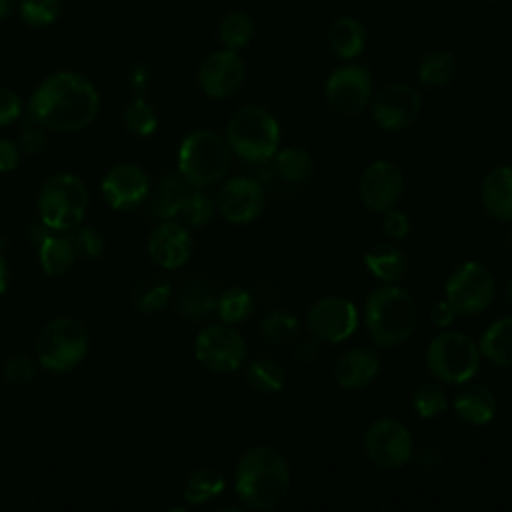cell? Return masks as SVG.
<instances>
[{
	"instance_id": "cell-6",
	"label": "cell",
	"mask_w": 512,
	"mask_h": 512,
	"mask_svg": "<svg viewBox=\"0 0 512 512\" xmlns=\"http://www.w3.org/2000/svg\"><path fill=\"white\" fill-rule=\"evenodd\" d=\"M426 368L442 384L470 382L482 362L478 342L458 330L436 334L426 348Z\"/></svg>"
},
{
	"instance_id": "cell-44",
	"label": "cell",
	"mask_w": 512,
	"mask_h": 512,
	"mask_svg": "<svg viewBox=\"0 0 512 512\" xmlns=\"http://www.w3.org/2000/svg\"><path fill=\"white\" fill-rule=\"evenodd\" d=\"M32 118V116H30ZM46 144V134L42 126L32 118V126H24V130L18 136V150L26 154H38Z\"/></svg>"
},
{
	"instance_id": "cell-13",
	"label": "cell",
	"mask_w": 512,
	"mask_h": 512,
	"mask_svg": "<svg viewBox=\"0 0 512 512\" xmlns=\"http://www.w3.org/2000/svg\"><path fill=\"white\" fill-rule=\"evenodd\" d=\"M370 102L372 120L384 132H400L408 128L422 108L420 94L404 82L384 86Z\"/></svg>"
},
{
	"instance_id": "cell-41",
	"label": "cell",
	"mask_w": 512,
	"mask_h": 512,
	"mask_svg": "<svg viewBox=\"0 0 512 512\" xmlns=\"http://www.w3.org/2000/svg\"><path fill=\"white\" fill-rule=\"evenodd\" d=\"M68 240L76 252V256H82L86 260H94L100 258L104 254V236L90 228V226H76L72 230H68Z\"/></svg>"
},
{
	"instance_id": "cell-11",
	"label": "cell",
	"mask_w": 512,
	"mask_h": 512,
	"mask_svg": "<svg viewBox=\"0 0 512 512\" xmlns=\"http://www.w3.org/2000/svg\"><path fill=\"white\" fill-rule=\"evenodd\" d=\"M196 360L210 372L226 374L244 366L248 344L230 324H210L202 328L194 340Z\"/></svg>"
},
{
	"instance_id": "cell-36",
	"label": "cell",
	"mask_w": 512,
	"mask_h": 512,
	"mask_svg": "<svg viewBox=\"0 0 512 512\" xmlns=\"http://www.w3.org/2000/svg\"><path fill=\"white\" fill-rule=\"evenodd\" d=\"M220 40L226 50H242L254 36V22L244 12H228L220 22Z\"/></svg>"
},
{
	"instance_id": "cell-42",
	"label": "cell",
	"mask_w": 512,
	"mask_h": 512,
	"mask_svg": "<svg viewBox=\"0 0 512 512\" xmlns=\"http://www.w3.org/2000/svg\"><path fill=\"white\" fill-rule=\"evenodd\" d=\"M4 380L12 386H26L36 376V362L26 354H14L4 362Z\"/></svg>"
},
{
	"instance_id": "cell-12",
	"label": "cell",
	"mask_w": 512,
	"mask_h": 512,
	"mask_svg": "<svg viewBox=\"0 0 512 512\" xmlns=\"http://www.w3.org/2000/svg\"><path fill=\"white\" fill-rule=\"evenodd\" d=\"M358 308L346 296L318 298L306 312L308 334L324 344H340L348 340L358 328Z\"/></svg>"
},
{
	"instance_id": "cell-21",
	"label": "cell",
	"mask_w": 512,
	"mask_h": 512,
	"mask_svg": "<svg viewBox=\"0 0 512 512\" xmlns=\"http://www.w3.org/2000/svg\"><path fill=\"white\" fill-rule=\"evenodd\" d=\"M478 196L488 216L512 224V166L488 170L480 182Z\"/></svg>"
},
{
	"instance_id": "cell-34",
	"label": "cell",
	"mask_w": 512,
	"mask_h": 512,
	"mask_svg": "<svg viewBox=\"0 0 512 512\" xmlns=\"http://www.w3.org/2000/svg\"><path fill=\"white\" fill-rule=\"evenodd\" d=\"M412 410L422 420H434L442 416L448 408V396L442 384L436 382H422L412 392Z\"/></svg>"
},
{
	"instance_id": "cell-28",
	"label": "cell",
	"mask_w": 512,
	"mask_h": 512,
	"mask_svg": "<svg viewBox=\"0 0 512 512\" xmlns=\"http://www.w3.org/2000/svg\"><path fill=\"white\" fill-rule=\"evenodd\" d=\"M328 42L338 58L352 60L364 50V44H366L364 26L352 16L336 18L328 30Z\"/></svg>"
},
{
	"instance_id": "cell-48",
	"label": "cell",
	"mask_w": 512,
	"mask_h": 512,
	"mask_svg": "<svg viewBox=\"0 0 512 512\" xmlns=\"http://www.w3.org/2000/svg\"><path fill=\"white\" fill-rule=\"evenodd\" d=\"M454 318H456V312H454V308L448 304L446 298L432 304V308H430V320H432L434 326L446 328V326H450V324L454 322Z\"/></svg>"
},
{
	"instance_id": "cell-2",
	"label": "cell",
	"mask_w": 512,
	"mask_h": 512,
	"mask_svg": "<svg viewBox=\"0 0 512 512\" xmlns=\"http://www.w3.org/2000/svg\"><path fill=\"white\" fill-rule=\"evenodd\" d=\"M290 490L288 460L268 444L242 452L234 468V494L242 508L274 510Z\"/></svg>"
},
{
	"instance_id": "cell-29",
	"label": "cell",
	"mask_w": 512,
	"mask_h": 512,
	"mask_svg": "<svg viewBox=\"0 0 512 512\" xmlns=\"http://www.w3.org/2000/svg\"><path fill=\"white\" fill-rule=\"evenodd\" d=\"M244 376L248 386L260 394H276L286 382L284 368L274 358L266 356L244 362Z\"/></svg>"
},
{
	"instance_id": "cell-40",
	"label": "cell",
	"mask_w": 512,
	"mask_h": 512,
	"mask_svg": "<svg viewBox=\"0 0 512 512\" xmlns=\"http://www.w3.org/2000/svg\"><path fill=\"white\" fill-rule=\"evenodd\" d=\"M124 122L128 126L130 132H134L136 136H150L156 132L158 128V118L154 108L142 98L138 96L124 112Z\"/></svg>"
},
{
	"instance_id": "cell-27",
	"label": "cell",
	"mask_w": 512,
	"mask_h": 512,
	"mask_svg": "<svg viewBox=\"0 0 512 512\" xmlns=\"http://www.w3.org/2000/svg\"><path fill=\"white\" fill-rule=\"evenodd\" d=\"M226 488V478L216 466H200L190 472L184 484V500L192 506H202L218 498Z\"/></svg>"
},
{
	"instance_id": "cell-37",
	"label": "cell",
	"mask_w": 512,
	"mask_h": 512,
	"mask_svg": "<svg viewBox=\"0 0 512 512\" xmlns=\"http://www.w3.org/2000/svg\"><path fill=\"white\" fill-rule=\"evenodd\" d=\"M64 12V0H18V16L30 28L52 26Z\"/></svg>"
},
{
	"instance_id": "cell-20",
	"label": "cell",
	"mask_w": 512,
	"mask_h": 512,
	"mask_svg": "<svg viewBox=\"0 0 512 512\" xmlns=\"http://www.w3.org/2000/svg\"><path fill=\"white\" fill-rule=\"evenodd\" d=\"M380 372V356L374 348L358 346L344 352L334 364V380L342 390L358 392L368 388Z\"/></svg>"
},
{
	"instance_id": "cell-33",
	"label": "cell",
	"mask_w": 512,
	"mask_h": 512,
	"mask_svg": "<svg viewBox=\"0 0 512 512\" xmlns=\"http://www.w3.org/2000/svg\"><path fill=\"white\" fill-rule=\"evenodd\" d=\"M214 312L218 314V318L224 324L236 326V324L248 320L250 314L254 312V298L246 288L230 286L216 296Z\"/></svg>"
},
{
	"instance_id": "cell-16",
	"label": "cell",
	"mask_w": 512,
	"mask_h": 512,
	"mask_svg": "<svg viewBox=\"0 0 512 512\" xmlns=\"http://www.w3.org/2000/svg\"><path fill=\"white\" fill-rule=\"evenodd\" d=\"M404 192V172L392 160L370 162L358 182V194L362 204L372 212H384L394 208Z\"/></svg>"
},
{
	"instance_id": "cell-10",
	"label": "cell",
	"mask_w": 512,
	"mask_h": 512,
	"mask_svg": "<svg viewBox=\"0 0 512 512\" xmlns=\"http://www.w3.org/2000/svg\"><path fill=\"white\" fill-rule=\"evenodd\" d=\"M364 454L380 470H400L412 460L414 442L408 426L392 416L376 418L362 438Z\"/></svg>"
},
{
	"instance_id": "cell-18",
	"label": "cell",
	"mask_w": 512,
	"mask_h": 512,
	"mask_svg": "<svg viewBox=\"0 0 512 512\" xmlns=\"http://www.w3.org/2000/svg\"><path fill=\"white\" fill-rule=\"evenodd\" d=\"M246 66L234 50H216L208 54L198 70V84L210 98H228L244 82Z\"/></svg>"
},
{
	"instance_id": "cell-39",
	"label": "cell",
	"mask_w": 512,
	"mask_h": 512,
	"mask_svg": "<svg viewBox=\"0 0 512 512\" xmlns=\"http://www.w3.org/2000/svg\"><path fill=\"white\" fill-rule=\"evenodd\" d=\"M214 212H216V204L204 192V188L190 190L180 208V216L186 220V224H190L194 228L206 226L214 218Z\"/></svg>"
},
{
	"instance_id": "cell-17",
	"label": "cell",
	"mask_w": 512,
	"mask_h": 512,
	"mask_svg": "<svg viewBox=\"0 0 512 512\" xmlns=\"http://www.w3.org/2000/svg\"><path fill=\"white\" fill-rule=\"evenodd\" d=\"M102 198L114 210H134L138 208L150 192V182L146 172L130 162L112 166L100 184Z\"/></svg>"
},
{
	"instance_id": "cell-38",
	"label": "cell",
	"mask_w": 512,
	"mask_h": 512,
	"mask_svg": "<svg viewBox=\"0 0 512 512\" xmlns=\"http://www.w3.org/2000/svg\"><path fill=\"white\" fill-rule=\"evenodd\" d=\"M260 334L274 346L286 344L298 334V318L286 310H272L260 320Z\"/></svg>"
},
{
	"instance_id": "cell-32",
	"label": "cell",
	"mask_w": 512,
	"mask_h": 512,
	"mask_svg": "<svg viewBox=\"0 0 512 512\" xmlns=\"http://www.w3.org/2000/svg\"><path fill=\"white\" fill-rule=\"evenodd\" d=\"M130 298L136 310L144 314H154L166 308V304L170 302L172 286L162 276H146L134 284Z\"/></svg>"
},
{
	"instance_id": "cell-35",
	"label": "cell",
	"mask_w": 512,
	"mask_h": 512,
	"mask_svg": "<svg viewBox=\"0 0 512 512\" xmlns=\"http://www.w3.org/2000/svg\"><path fill=\"white\" fill-rule=\"evenodd\" d=\"M456 72V60L450 52L446 50H436V52H430L426 54L422 60H420V66H418V80L424 84V86H444L452 80Z\"/></svg>"
},
{
	"instance_id": "cell-30",
	"label": "cell",
	"mask_w": 512,
	"mask_h": 512,
	"mask_svg": "<svg viewBox=\"0 0 512 512\" xmlns=\"http://www.w3.org/2000/svg\"><path fill=\"white\" fill-rule=\"evenodd\" d=\"M274 170L276 174L288 182V184H302L306 182L312 172H314V158L308 150L298 148V146H288V148H278L274 154Z\"/></svg>"
},
{
	"instance_id": "cell-1",
	"label": "cell",
	"mask_w": 512,
	"mask_h": 512,
	"mask_svg": "<svg viewBox=\"0 0 512 512\" xmlns=\"http://www.w3.org/2000/svg\"><path fill=\"white\" fill-rule=\"evenodd\" d=\"M100 96L78 72L60 70L46 76L30 96L28 114L52 132H78L98 114Z\"/></svg>"
},
{
	"instance_id": "cell-8",
	"label": "cell",
	"mask_w": 512,
	"mask_h": 512,
	"mask_svg": "<svg viewBox=\"0 0 512 512\" xmlns=\"http://www.w3.org/2000/svg\"><path fill=\"white\" fill-rule=\"evenodd\" d=\"M86 208V184L74 174H54L38 192L40 222L52 232H66L80 226Z\"/></svg>"
},
{
	"instance_id": "cell-51",
	"label": "cell",
	"mask_w": 512,
	"mask_h": 512,
	"mask_svg": "<svg viewBox=\"0 0 512 512\" xmlns=\"http://www.w3.org/2000/svg\"><path fill=\"white\" fill-rule=\"evenodd\" d=\"M8 280H10V276H8V264H6V260L0 256V296L6 292Z\"/></svg>"
},
{
	"instance_id": "cell-22",
	"label": "cell",
	"mask_w": 512,
	"mask_h": 512,
	"mask_svg": "<svg viewBox=\"0 0 512 512\" xmlns=\"http://www.w3.org/2000/svg\"><path fill=\"white\" fill-rule=\"evenodd\" d=\"M456 418L468 426H486L494 420L498 402L494 392L484 384H462L452 400Z\"/></svg>"
},
{
	"instance_id": "cell-49",
	"label": "cell",
	"mask_w": 512,
	"mask_h": 512,
	"mask_svg": "<svg viewBox=\"0 0 512 512\" xmlns=\"http://www.w3.org/2000/svg\"><path fill=\"white\" fill-rule=\"evenodd\" d=\"M318 356V340H314L312 336L306 340H298L294 346V358L302 364L312 362Z\"/></svg>"
},
{
	"instance_id": "cell-53",
	"label": "cell",
	"mask_w": 512,
	"mask_h": 512,
	"mask_svg": "<svg viewBox=\"0 0 512 512\" xmlns=\"http://www.w3.org/2000/svg\"><path fill=\"white\" fill-rule=\"evenodd\" d=\"M506 300H508V304L512 306V274H510V278H508V282H506Z\"/></svg>"
},
{
	"instance_id": "cell-23",
	"label": "cell",
	"mask_w": 512,
	"mask_h": 512,
	"mask_svg": "<svg viewBox=\"0 0 512 512\" xmlns=\"http://www.w3.org/2000/svg\"><path fill=\"white\" fill-rule=\"evenodd\" d=\"M190 188L188 182L174 172L164 174L154 188H150L148 192V208L150 214L160 218V220H172L174 216L180 214V208L188 196Z\"/></svg>"
},
{
	"instance_id": "cell-25",
	"label": "cell",
	"mask_w": 512,
	"mask_h": 512,
	"mask_svg": "<svg viewBox=\"0 0 512 512\" xmlns=\"http://www.w3.org/2000/svg\"><path fill=\"white\" fill-rule=\"evenodd\" d=\"M482 358L498 368H512V314L494 320L480 336Z\"/></svg>"
},
{
	"instance_id": "cell-4",
	"label": "cell",
	"mask_w": 512,
	"mask_h": 512,
	"mask_svg": "<svg viewBox=\"0 0 512 512\" xmlns=\"http://www.w3.org/2000/svg\"><path fill=\"white\" fill-rule=\"evenodd\" d=\"M224 140L242 162L268 164L280 148V124L266 108L248 104L230 116Z\"/></svg>"
},
{
	"instance_id": "cell-43",
	"label": "cell",
	"mask_w": 512,
	"mask_h": 512,
	"mask_svg": "<svg viewBox=\"0 0 512 512\" xmlns=\"http://www.w3.org/2000/svg\"><path fill=\"white\" fill-rule=\"evenodd\" d=\"M382 230L390 240H404L410 234V218L396 208H388L382 212Z\"/></svg>"
},
{
	"instance_id": "cell-24",
	"label": "cell",
	"mask_w": 512,
	"mask_h": 512,
	"mask_svg": "<svg viewBox=\"0 0 512 512\" xmlns=\"http://www.w3.org/2000/svg\"><path fill=\"white\" fill-rule=\"evenodd\" d=\"M364 264L374 278L384 284H394L404 278L408 270V258L394 242H376L364 254Z\"/></svg>"
},
{
	"instance_id": "cell-50",
	"label": "cell",
	"mask_w": 512,
	"mask_h": 512,
	"mask_svg": "<svg viewBox=\"0 0 512 512\" xmlns=\"http://www.w3.org/2000/svg\"><path fill=\"white\" fill-rule=\"evenodd\" d=\"M148 80H150V76H148V70H146L144 66H136V68L130 72V84H132V88H134L138 94H142V92L146 90Z\"/></svg>"
},
{
	"instance_id": "cell-14",
	"label": "cell",
	"mask_w": 512,
	"mask_h": 512,
	"mask_svg": "<svg viewBox=\"0 0 512 512\" xmlns=\"http://www.w3.org/2000/svg\"><path fill=\"white\" fill-rule=\"evenodd\" d=\"M326 100L344 116L360 114L372 100L370 72L360 64L338 66L326 80Z\"/></svg>"
},
{
	"instance_id": "cell-19",
	"label": "cell",
	"mask_w": 512,
	"mask_h": 512,
	"mask_svg": "<svg viewBox=\"0 0 512 512\" xmlns=\"http://www.w3.org/2000/svg\"><path fill=\"white\" fill-rule=\"evenodd\" d=\"M192 236L188 228L174 220H164L148 236V254L164 270L182 268L192 256Z\"/></svg>"
},
{
	"instance_id": "cell-31",
	"label": "cell",
	"mask_w": 512,
	"mask_h": 512,
	"mask_svg": "<svg viewBox=\"0 0 512 512\" xmlns=\"http://www.w3.org/2000/svg\"><path fill=\"white\" fill-rule=\"evenodd\" d=\"M38 254H40V266L48 276H64L66 272H70L76 260V252L70 240L56 234H48L38 244Z\"/></svg>"
},
{
	"instance_id": "cell-46",
	"label": "cell",
	"mask_w": 512,
	"mask_h": 512,
	"mask_svg": "<svg viewBox=\"0 0 512 512\" xmlns=\"http://www.w3.org/2000/svg\"><path fill=\"white\" fill-rule=\"evenodd\" d=\"M412 458L416 460V464H418L422 470H436V468H440L442 462H444L442 452H440L436 446H432V444H426V446L418 448L416 452H412Z\"/></svg>"
},
{
	"instance_id": "cell-47",
	"label": "cell",
	"mask_w": 512,
	"mask_h": 512,
	"mask_svg": "<svg viewBox=\"0 0 512 512\" xmlns=\"http://www.w3.org/2000/svg\"><path fill=\"white\" fill-rule=\"evenodd\" d=\"M18 158H20L18 146L8 138H0V174L14 170L18 166Z\"/></svg>"
},
{
	"instance_id": "cell-7",
	"label": "cell",
	"mask_w": 512,
	"mask_h": 512,
	"mask_svg": "<svg viewBox=\"0 0 512 512\" xmlns=\"http://www.w3.org/2000/svg\"><path fill=\"white\" fill-rule=\"evenodd\" d=\"M90 338L86 326L70 316L50 320L36 338L38 364L54 374L74 370L88 354Z\"/></svg>"
},
{
	"instance_id": "cell-54",
	"label": "cell",
	"mask_w": 512,
	"mask_h": 512,
	"mask_svg": "<svg viewBox=\"0 0 512 512\" xmlns=\"http://www.w3.org/2000/svg\"><path fill=\"white\" fill-rule=\"evenodd\" d=\"M506 246H508V250H510V254H512V228H510L508 234H506Z\"/></svg>"
},
{
	"instance_id": "cell-45",
	"label": "cell",
	"mask_w": 512,
	"mask_h": 512,
	"mask_svg": "<svg viewBox=\"0 0 512 512\" xmlns=\"http://www.w3.org/2000/svg\"><path fill=\"white\" fill-rule=\"evenodd\" d=\"M22 114V100L20 96L10 90L0 86V126H8L16 122Z\"/></svg>"
},
{
	"instance_id": "cell-3",
	"label": "cell",
	"mask_w": 512,
	"mask_h": 512,
	"mask_svg": "<svg viewBox=\"0 0 512 512\" xmlns=\"http://www.w3.org/2000/svg\"><path fill=\"white\" fill-rule=\"evenodd\" d=\"M362 318L374 346L392 348L414 334L418 304L408 290L396 284H382L366 296Z\"/></svg>"
},
{
	"instance_id": "cell-5",
	"label": "cell",
	"mask_w": 512,
	"mask_h": 512,
	"mask_svg": "<svg viewBox=\"0 0 512 512\" xmlns=\"http://www.w3.org/2000/svg\"><path fill=\"white\" fill-rule=\"evenodd\" d=\"M230 162L232 152L214 130H194L178 148V172L194 188H210L224 180Z\"/></svg>"
},
{
	"instance_id": "cell-9",
	"label": "cell",
	"mask_w": 512,
	"mask_h": 512,
	"mask_svg": "<svg viewBox=\"0 0 512 512\" xmlns=\"http://www.w3.org/2000/svg\"><path fill=\"white\" fill-rule=\"evenodd\" d=\"M444 294L456 314L478 316L490 308L496 296V280L484 264L468 260L448 274Z\"/></svg>"
},
{
	"instance_id": "cell-26",
	"label": "cell",
	"mask_w": 512,
	"mask_h": 512,
	"mask_svg": "<svg viewBox=\"0 0 512 512\" xmlns=\"http://www.w3.org/2000/svg\"><path fill=\"white\" fill-rule=\"evenodd\" d=\"M216 292L202 278H190L180 286L176 298V310L188 320H200L216 306Z\"/></svg>"
},
{
	"instance_id": "cell-52",
	"label": "cell",
	"mask_w": 512,
	"mask_h": 512,
	"mask_svg": "<svg viewBox=\"0 0 512 512\" xmlns=\"http://www.w3.org/2000/svg\"><path fill=\"white\" fill-rule=\"evenodd\" d=\"M16 8V0H0V20L10 16Z\"/></svg>"
},
{
	"instance_id": "cell-15",
	"label": "cell",
	"mask_w": 512,
	"mask_h": 512,
	"mask_svg": "<svg viewBox=\"0 0 512 512\" xmlns=\"http://www.w3.org/2000/svg\"><path fill=\"white\" fill-rule=\"evenodd\" d=\"M266 206V194L262 184L252 176L228 178L216 196V208L230 224L254 222Z\"/></svg>"
}]
</instances>
